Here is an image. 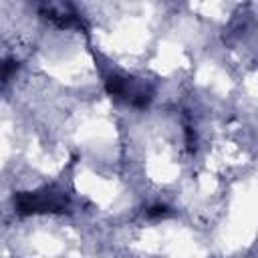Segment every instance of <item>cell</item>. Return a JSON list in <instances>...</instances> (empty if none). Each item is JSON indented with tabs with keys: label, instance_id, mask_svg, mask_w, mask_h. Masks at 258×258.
Listing matches in <instances>:
<instances>
[{
	"label": "cell",
	"instance_id": "1",
	"mask_svg": "<svg viewBox=\"0 0 258 258\" xmlns=\"http://www.w3.org/2000/svg\"><path fill=\"white\" fill-rule=\"evenodd\" d=\"M16 208L22 214H40V212H67L69 200L62 191H54L52 187L34 191V194H20L16 200Z\"/></svg>",
	"mask_w": 258,
	"mask_h": 258
},
{
	"label": "cell",
	"instance_id": "2",
	"mask_svg": "<svg viewBox=\"0 0 258 258\" xmlns=\"http://www.w3.org/2000/svg\"><path fill=\"white\" fill-rule=\"evenodd\" d=\"M107 91H109V95H113L117 99H125L127 103L137 105V107L147 105L151 99V93L143 83L127 79V77H119V75H113L107 79Z\"/></svg>",
	"mask_w": 258,
	"mask_h": 258
}]
</instances>
